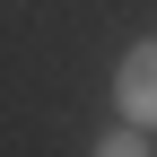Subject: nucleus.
<instances>
[{
  "label": "nucleus",
  "mask_w": 157,
  "mask_h": 157,
  "mask_svg": "<svg viewBox=\"0 0 157 157\" xmlns=\"http://www.w3.org/2000/svg\"><path fill=\"white\" fill-rule=\"evenodd\" d=\"M113 105H122V122H140V131L157 122V35L122 52V70H113Z\"/></svg>",
  "instance_id": "obj_1"
},
{
  "label": "nucleus",
  "mask_w": 157,
  "mask_h": 157,
  "mask_svg": "<svg viewBox=\"0 0 157 157\" xmlns=\"http://www.w3.org/2000/svg\"><path fill=\"white\" fill-rule=\"evenodd\" d=\"M96 157H148V131H140V122H122V131H105V140H96Z\"/></svg>",
  "instance_id": "obj_2"
}]
</instances>
